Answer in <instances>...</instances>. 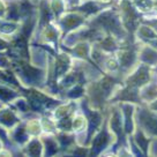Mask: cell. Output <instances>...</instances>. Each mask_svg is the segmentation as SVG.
Masks as SVG:
<instances>
[{"label":"cell","mask_w":157,"mask_h":157,"mask_svg":"<svg viewBox=\"0 0 157 157\" xmlns=\"http://www.w3.org/2000/svg\"><path fill=\"white\" fill-rule=\"evenodd\" d=\"M28 152H29L30 155H37L40 152V146H39V143L37 141H33V142L30 143L29 148H28Z\"/></svg>","instance_id":"2"},{"label":"cell","mask_w":157,"mask_h":157,"mask_svg":"<svg viewBox=\"0 0 157 157\" xmlns=\"http://www.w3.org/2000/svg\"><path fill=\"white\" fill-rule=\"evenodd\" d=\"M15 94L12 91V90H8V89H5V88H0V98L1 99H8V98H12L14 97Z\"/></svg>","instance_id":"3"},{"label":"cell","mask_w":157,"mask_h":157,"mask_svg":"<svg viewBox=\"0 0 157 157\" xmlns=\"http://www.w3.org/2000/svg\"><path fill=\"white\" fill-rule=\"evenodd\" d=\"M0 119H1V121H2V123H5L6 125H8V126H10L12 124H14L15 121H16L15 116L12 112H10V111H5V112L1 113Z\"/></svg>","instance_id":"1"}]
</instances>
